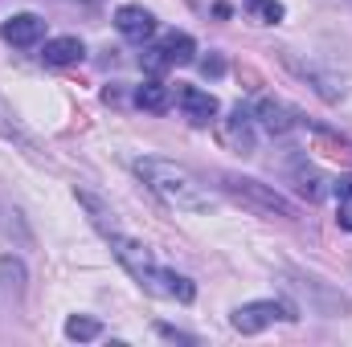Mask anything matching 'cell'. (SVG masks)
Wrapping results in <instances>:
<instances>
[{"instance_id":"6da1fadb","label":"cell","mask_w":352,"mask_h":347,"mask_svg":"<svg viewBox=\"0 0 352 347\" xmlns=\"http://www.w3.org/2000/svg\"><path fill=\"white\" fill-rule=\"evenodd\" d=\"M107 241H111V250H115V258L123 261V270L148 290V294H160V298H176V302H192L197 298V286L184 278V274H176L168 265H160V261L152 258V250L144 246V241H135V237H127L123 229H115V233H107Z\"/></svg>"},{"instance_id":"7a4b0ae2","label":"cell","mask_w":352,"mask_h":347,"mask_svg":"<svg viewBox=\"0 0 352 347\" xmlns=\"http://www.w3.org/2000/svg\"><path fill=\"white\" fill-rule=\"evenodd\" d=\"M131 168H135V176H140L164 204H173L176 213H213V208H217V196L188 172V168H180L173 160L144 156V160H135Z\"/></svg>"},{"instance_id":"3957f363","label":"cell","mask_w":352,"mask_h":347,"mask_svg":"<svg viewBox=\"0 0 352 347\" xmlns=\"http://www.w3.org/2000/svg\"><path fill=\"white\" fill-rule=\"evenodd\" d=\"M226 192L234 196V200H242L246 208H254V213H263V217H295V204L287 200V196H278L274 188H266L258 180H250V176H226Z\"/></svg>"},{"instance_id":"277c9868","label":"cell","mask_w":352,"mask_h":347,"mask_svg":"<svg viewBox=\"0 0 352 347\" xmlns=\"http://www.w3.org/2000/svg\"><path fill=\"white\" fill-rule=\"evenodd\" d=\"M217 139H221V147H230L234 156H254V147H258V135H254V110L234 106L226 119H217Z\"/></svg>"},{"instance_id":"5b68a950","label":"cell","mask_w":352,"mask_h":347,"mask_svg":"<svg viewBox=\"0 0 352 347\" xmlns=\"http://www.w3.org/2000/svg\"><path fill=\"white\" fill-rule=\"evenodd\" d=\"M278 319H299V315H291V307H283V302H274V298H263V302L238 307L230 323H234V331H242V335H258V331H266V327L278 323Z\"/></svg>"},{"instance_id":"8992f818","label":"cell","mask_w":352,"mask_h":347,"mask_svg":"<svg viewBox=\"0 0 352 347\" xmlns=\"http://www.w3.org/2000/svg\"><path fill=\"white\" fill-rule=\"evenodd\" d=\"M176 102H180V110H184V119H188L192 127H209V123L217 119V110H221L217 98L201 86H180L176 90Z\"/></svg>"},{"instance_id":"52a82bcc","label":"cell","mask_w":352,"mask_h":347,"mask_svg":"<svg viewBox=\"0 0 352 347\" xmlns=\"http://www.w3.org/2000/svg\"><path fill=\"white\" fill-rule=\"evenodd\" d=\"M0 37H4L8 45L29 49V45H37V41L45 37V21H41L37 12H16V16H8V21L0 25Z\"/></svg>"},{"instance_id":"ba28073f","label":"cell","mask_w":352,"mask_h":347,"mask_svg":"<svg viewBox=\"0 0 352 347\" xmlns=\"http://www.w3.org/2000/svg\"><path fill=\"white\" fill-rule=\"evenodd\" d=\"M115 29H119V33H123L127 41L144 45V41H152V33H156V21H152V12H148V8L123 4V8L115 12Z\"/></svg>"},{"instance_id":"9c48e42d","label":"cell","mask_w":352,"mask_h":347,"mask_svg":"<svg viewBox=\"0 0 352 347\" xmlns=\"http://www.w3.org/2000/svg\"><path fill=\"white\" fill-rule=\"evenodd\" d=\"M254 119L263 123V131H270V135H291L295 131V110L283 106V102H274V98H263L254 106Z\"/></svg>"},{"instance_id":"30bf717a","label":"cell","mask_w":352,"mask_h":347,"mask_svg":"<svg viewBox=\"0 0 352 347\" xmlns=\"http://www.w3.org/2000/svg\"><path fill=\"white\" fill-rule=\"evenodd\" d=\"M82 41L78 37H54V41H45L41 45V62L45 66H74V62H82Z\"/></svg>"},{"instance_id":"8fae6325","label":"cell","mask_w":352,"mask_h":347,"mask_svg":"<svg viewBox=\"0 0 352 347\" xmlns=\"http://www.w3.org/2000/svg\"><path fill=\"white\" fill-rule=\"evenodd\" d=\"M0 139H8V143H16V147H25V152H37V139L29 135V127L16 119V110L0 98Z\"/></svg>"},{"instance_id":"7c38bea8","label":"cell","mask_w":352,"mask_h":347,"mask_svg":"<svg viewBox=\"0 0 352 347\" xmlns=\"http://www.w3.org/2000/svg\"><path fill=\"white\" fill-rule=\"evenodd\" d=\"M283 66H287L291 74H299V78H307V82L316 86V94H320V98H328V102H336V98H340V90L332 86V78H324V74H320L316 66H303V62H299L295 53H287V49H283Z\"/></svg>"},{"instance_id":"4fadbf2b","label":"cell","mask_w":352,"mask_h":347,"mask_svg":"<svg viewBox=\"0 0 352 347\" xmlns=\"http://www.w3.org/2000/svg\"><path fill=\"white\" fill-rule=\"evenodd\" d=\"M135 102H140L144 110H152V115H164V110L173 106V90L152 78V82H144V86L135 90Z\"/></svg>"},{"instance_id":"5bb4252c","label":"cell","mask_w":352,"mask_h":347,"mask_svg":"<svg viewBox=\"0 0 352 347\" xmlns=\"http://www.w3.org/2000/svg\"><path fill=\"white\" fill-rule=\"evenodd\" d=\"M160 49H164L168 66H188V62L197 58V41H192L188 33H168V37L160 41Z\"/></svg>"},{"instance_id":"9a60e30c","label":"cell","mask_w":352,"mask_h":347,"mask_svg":"<svg viewBox=\"0 0 352 347\" xmlns=\"http://www.w3.org/2000/svg\"><path fill=\"white\" fill-rule=\"evenodd\" d=\"M0 290H12V294L25 290V265H21V261L0 258Z\"/></svg>"},{"instance_id":"2e32d148","label":"cell","mask_w":352,"mask_h":347,"mask_svg":"<svg viewBox=\"0 0 352 347\" xmlns=\"http://www.w3.org/2000/svg\"><path fill=\"white\" fill-rule=\"evenodd\" d=\"M66 335L87 344V339H98V335H102V327H98V319H87V315H70V319H66Z\"/></svg>"},{"instance_id":"e0dca14e","label":"cell","mask_w":352,"mask_h":347,"mask_svg":"<svg viewBox=\"0 0 352 347\" xmlns=\"http://www.w3.org/2000/svg\"><path fill=\"white\" fill-rule=\"evenodd\" d=\"M246 12H250L258 25H278V21H283V4H278V0H246Z\"/></svg>"},{"instance_id":"ac0fdd59","label":"cell","mask_w":352,"mask_h":347,"mask_svg":"<svg viewBox=\"0 0 352 347\" xmlns=\"http://www.w3.org/2000/svg\"><path fill=\"white\" fill-rule=\"evenodd\" d=\"M295 180H299V192H303L311 204L324 196V180H320V172H311V168H295Z\"/></svg>"},{"instance_id":"d6986e66","label":"cell","mask_w":352,"mask_h":347,"mask_svg":"<svg viewBox=\"0 0 352 347\" xmlns=\"http://www.w3.org/2000/svg\"><path fill=\"white\" fill-rule=\"evenodd\" d=\"M201 74H205V78H221V74H226V62H221V53H209V58H201Z\"/></svg>"},{"instance_id":"ffe728a7","label":"cell","mask_w":352,"mask_h":347,"mask_svg":"<svg viewBox=\"0 0 352 347\" xmlns=\"http://www.w3.org/2000/svg\"><path fill=\"white\" fill-rule=\"evenodd\" d=\"M144 66H148L152 74H160V70H168V58H164V49H160V45H156V49H148V53H144Z\"/></svg>"},{"instance_id":"44dd1931","label":"cell","mask_w":352,"mask_h":347,"mask_svg":"<svg viewBox=\"0 0 352 347\" xmlns=\"http://www.w3.org/2000/svg\"><path fill=\"white\" fill-rule=\"evenodd\" d=\"M336 221H340V229H349V233H352V200H340V213H336Z\"/></svg>"},{"instance_id":"7402d4cb","label":"cell","mask_w":352,"mask_h":347,"mask_svg":"<svg viewBox=\"0 0 352 347\" xmlns=\"http://www.w3.org/2000/svg\"><path fill=\"white\" fill-rule=\"evenodd\" d=\"M336 200H352V176H340L336 180Z\"/></svg>"},{"instance_id":"603a6c76","label":"cell","mask_w":352,"mask_h":347,"mask_svg":"<svg viewBox=\"0 0 352 347\" xmlns=\"http://www.w3.org/2000/svg\"><path fill=\"white\" fill-rule=\"evenodd\" d=\"M90 4H94V0H90Z\"/></svg>"}]
</instances>
